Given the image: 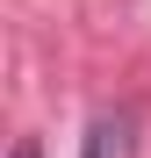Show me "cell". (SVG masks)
I'll return each mask as SVG.
<instances>
[{
	"label": "cell",
	"instance_id": "obj_1",
	"mask_svg": "<svg viewBox=\"0 0 151 158\" xmlns=\"http://www.w3.org/2000/svg\"><path fill=\"white\" fill-rule=\"evenodd\" d=\"M101 137H108V129H94V137H86V151H79V158H101Z\"/></svg>",
	"mask_w": 151,
	"mask_h": 158
},
{
	"label": "cell",
	"instance_id": "obj_2",
	"mask_svg": "<svg viewBox=\"0 0 151 158\" xmlns=\"http://www.w3.org/2000/svg\"><path fill=\"white\" fill-rule=\"evenodd\" d=\"M7 158H36V144H29V137H22V144H15V151H7Z\"/></svg>",
	"mask_w": 151,
	"mask_h": 158
}]
</instances>
